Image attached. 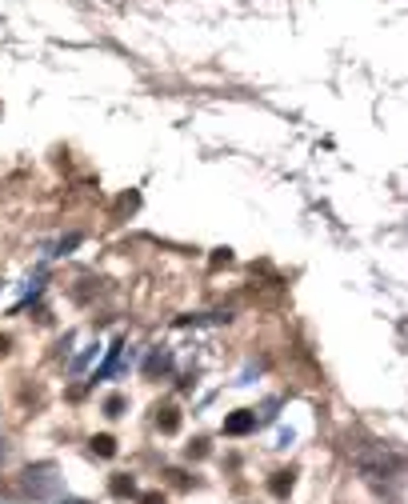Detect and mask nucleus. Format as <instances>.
<instances>
[{
  "label": "nucleus",
  "mask_w": 408,
  "mask_h": 504,
  "mask_svg": "<svg viewBox=\"0 0 408 504\" xmlns=\"http://www.w3.org/2000/svg\"><path fill=\"white\" fill-rule=\"evenodd\" d=\"M56 485H60V480H56V469H52V464H40V469L24 472V488H28L33 496H52Z\"/></svg>",
  "instance_id": "obj_1"
},
{
  "label": "nucleus",
  "mask_w": 408,
  "mask_h": 504,
  "mask_svg": "<svg viewBox=\"0 0 408 504\" xmlns=\"http://www.w3.org/2000/svg\"><path fill=\"white\" fill-rule=\"evenodd\" d=\"M256 428V412H248V408H240V412H229L225 416V432L229 437H248Z\"/></svg>",
  "instance_id": "obj_2"
},
{
  "label": "nucleus",
  "mask_w": 408,
  "mask_h": 504,
  "mask_svg": "<svg viewBox=\"0 0 408 504\" xmlns=\"http://www.w3.org/2000/svg\"><path fill=\"white\" fill-rule=\"evenodd\" d=\"M108 492H113L116 501H124V496H136V480H132L129 472H116L113 480H108Z\"/></svg>",
  "instance_id": "obj_3"
},
{
  "label": "nucleus",
  "mask_w": 408,
  "mask_h": 504,
  "mask_svg": "<svg viewBox=\"0 0 408 504\" xmlns=\"http://www.w3.org/2000/svg\"><path fill=\"white\" fill-rule=\"evenodd\" d=\"M156 424H161V432L172 437V432H180V412L177 408H161V412H156Z\"/></svg>",
  "instance_id": "obj_4"
},
{
  "label": "nucleus",
  "mask_w": 408,
  "mask_h": 504,
  "mask_svg": "<svg viewBox=\"0 0 408 504\" xmlns=\"http://www.w3.org/2000/svg\"><path fill=\"white\" fill-rule=\"evenodd\" d=\"M293 472H277V476H272V480H268V492H272V496H288V492H293Z\"/></svg>",
  "instance_id": "obj_5"
},
{
  "label": "nucleus",
  "mask_w": 408,
  "mask_h": 504,
  "mask_svg": "<svg viewBox=\"0 0 408 504\" xmlns=\"http://www.w3.org/2000/svg\"><path fill=\"white\" fill-rule=\"evenodd\" d=\"M168 368H172V357H168V352H152V357L145 360V373H148V376L168 373Z\"/></svg>",
  "instance_id": "obj_6"
},
{
  "label": "nucleus",
  "mask_w": 408,
  "mask_h": 504,
  "mask_svg": "<svg viewBox=\"0 0 408 504\" xmlns=\"http://www.w3.org/2000/svg\"><path fill=\"white\" fill-rule=\"evenodd\" d=\"M92 453L97 456H116V437H108V432H100V437H92Z\"/></svg>",
  "instance_id": "obj_7"
},
{
  "label": "nucleus",
  "mask_w": 408,
  "mask_h": 504,
  "mask_svg": "<svg viewBox=\"0 0 408 504\" xmlns=\"http://www.w3.org/2000/svg\"><path fill=\"white\" fill-rule=\"evenodd\" d=\"M124 405H129V400H124V396H108V400H104V416H120V412H124Z\"/></svg>",
  "instance_id": "obj_8"
},
{
  "label": "nucleus",
  "mask_w": 408,
  "mask_h": 504,
  "mask_svg": "<svg viewBox=\"0 0 408 504\" xmlns=\"http://www.w3.org/2000/svg\"><path fill=\"white\" fill-rule=\"evenodd\" d=\"M188 456H196V460L209 456V444H204V440H193V444H188Z\"/></svg>",
  "instance_id": "obj_9"
},
{
  "label": "nucleus",
  "mask_w": 408,
  "mask_h": 504,
  "mask_svg": "<svg viewBox=\"0 0 408 504\" xmlns=\"http://www.w3.org/2000/svg\"><path fill=\"white\" fill-rule=\"evenodd\" d=\"M229 261H232L229 248H216V252H213V268H220V264H229Z\"/></svg>",
  "instance_id": "obj_10"
},
{
  "label": "nucleus",
  "mask_w": 408,
  "mask_h": 504,
  "mask_svg": "<svg viewBox=\"0 0 408 504\" xmlns=\"http://www.w3.org/2000/svg\"><path fill=\"white\" fill-rule=\"evenodd\" d=\"M140 504H164V492H156V488L152 492H140Z\"/></svg>",
  "instance_id": "obj_11"
},
{
  "label": "nucleus",
  "mask_w": 408,
  "mask_h": 504,
  "mask_svg": "<svg viewBox=\"0 0 408 504\" xmlns=\"http://www.w3.org/2000/svg\"><path fill=\"white\" fill-rule=\"evenodd\" d=\"M8 344H13V341H8V336H0V357H4V352H8Z\"/></svg>",
  "instance_id": "obj_12"
},
{
  "label": "nucleus",
  "mask_w": 408,
  "mask_h": 504,
  "mask_svg": "<svg viewBox=\"0 0 408 504\" xmlns=\"http://www.w3.org/2000/svg\"><path fill=\"white\" fill-rule=\"evenodd\" d=\"M68 504H81V501H68Z\"/></svg>",
  "instance_id": "obj_13"
}]
</instances>
